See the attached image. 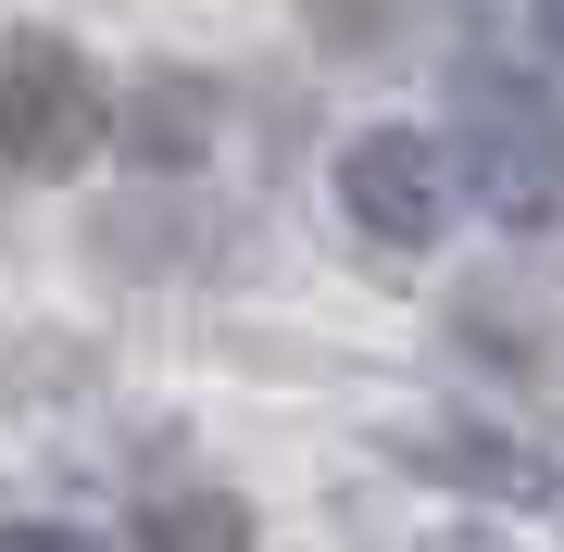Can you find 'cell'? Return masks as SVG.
<instances>
[{
  "label": "cell",
  "instance_id": "cell-3",
  "mask_svg": "<svg viewBox=\"0 0 564 552\" xmlns=\"http://www.w3.org/2000/svg\"><path fill=\"white\" fill-rule=\"evenodd\" d=\"M339 202L364 239H389V251H426L452 226V151L440 139H414V126H364V139L339 151Z\"/></svg>",
  "mask_w": 564,
  "mask_h": 552
},
{
  "label": "cell",
  "instance_id": "cell-4",
  "mask_svg": "<svg viewBox=\"0 0 564 552\" xmlns=\"http://www.w3.org/2000/svg\"><path fill=\"white\" fill-rule=\"evenodd\" d=\"M402 452H414V465H452L464 490H502V502H552V465H540L527 440H440V427H426V440H402Z\"/></svg>",
  "mask_w": 564,
  "mask_h": 552
},
{
  "label": "cell",
  "instance_id": "cell-6",
  "mask_svg": "<svg viewBox=\"0 0 564 552\" xmlns=\"http://www.w3.org/2000/svg\"><path fill=\"white\" fill-rule=\"evenodd\" d=\"M0 552H101L88 528H0Z\"/></svg>",
  "mask_w": 564,
  "mask_h": 552
},
{
  "label": "cell",
  "instance_id": "cell-2",
  "mask_svg": "<svg viewBox=\"0 0 564 552\" xmlns=\"http://www.w3.org/2000/svg\"><path fill=\"white\" fill-rule=\"evenodd\" d=\"M113 139V101L63 39H13L0 63V176H76Z\"/></svg>",
  "mask_w": 564,
  "mask_h": 552
},
{
  "label": "cell",
  "instance_id": "cell-7",
  "mask_svg": "<svg viewBox=\"0 0 564 552\" xmlns=\"http://www.w3.org/2000/svg\"><path fill=\"white\" fill-rule=\"evenodd\" d=\"M540 39H552V51H564V0H540Z\"/></svg>",
  "mask_w": 564,
  "mask_h": 552
},
{
  "label": "cell",
  "instance_id": "cell-1",
  "mask_svg": "<svg viewBox=\"0 0 564 552\" xmlns=\"http://www.w3.org/2000/svg\"><path fill=\"white\" fill-rule=\"evenodd\" d=\"M452 176L477 188L502 226H540L564 202V113L514 63H464L452 76Z\"/></svg>",
  "mask_w": 564,
  "mask_h": 552
},
{
  "label": "cell",
  "instance_id": "cell-5",
  "mask_svg": "<svg viewBox=\"0 0 564 552\" xmlns=\"http://www.w3.org/2000/svg\"><path fill=\"white\" fill-rule=\"evenodd\" d=\"M139 552H251V515L226 490H163L139 502Z\"/></svg>",
  "mask_w": 564,
  "mask_h": 552
}]
</instances>
